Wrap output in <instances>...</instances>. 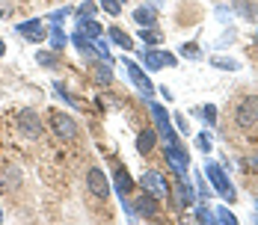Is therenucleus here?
<instances>
[{"instance_id":"nucleus-10","label":"nucleus","mask_w":258,"mask_h":225,"mask_svg":"<svg viewBox=\"0 0 258 225\" xmlns=\"http://www.w3.org/2000/svg\"><path fill=\"white\" fill-rule=\"evenodd\" d=\"M134 213H140V216H146V219H152V216H157V196H152V193H143L140 199L134 201V207H131Z\"/></svg>"},{"instance_id":"nucleus-15","label":"nucleus","mask_w":258,"mask_h":225,"mask_svg":"<svg viewBox=\"0 0 258 225\" xmlns=\"http://www.w3.org/2000/svg\"><path fill=\"white\" fill-rule=\"evenodd\" d=\"M157 145V136H155V130H143L140 136H137V151L140 154H152Z\"/></svg>"},{"instance_id":"nucleus-24","label":"nucleus","mask_w":258,"mask_h":225,"mask_svg":"<svg viewBox=\"0 0 258 225\" xmlns=\"http://www.w3.org/2000/svg\"><path fill=\"white\" fill-rule=\"evenodd\" d=\"M214 216H217V219H220L223 225H234V222H237V219H234V216L229 213V210H226V207H217V210H214Z\"/></svg>"},{"instance_id":"nucleus-11","label":"nucleus","mask_w":258,"mask_h":225,"mask_svg":"<svg viewBox=\"0 0 258 225\" xmlns=\"http://www.w3.org/2000/svg\"><path fill=\"white\" fill-rule=\"evenodd\" d=\"M125 68H128L131 80H134V83H137V86H140L146 95H152V89H155V86H152L149 74H143V71H140V65H137V62H131V59H125Z\"/></svg>"},{"instance_id":"nucleus-2","label":"nucleus","mask_w":258,"mask_h":225,"mask_svg":"<svg viewBox=\"0 0 258 225\" xmlns=\"http://www.w3.org/2000/svg\"><path fill=\"white\" fill-rule=\"evenodd\" d=\"M140 184H143V190H149V193H152V196H157V199H166V196H169V187H166L163 175H160V172H155V169H146V172H143V178H140Z\"/></svg>"},{"instance_id":"nucleus-30","label":"nucleus","mask_w":258,"mask_h":225,"mask_svg":"<svg viewBox=\"0 0 258 225\" xmlns=\"http://www.w3.org/2000/svg\"><path fill=\"white\" fill-rule=\"evenodd\" d=\"M18 175H21L18 169H9V172H6V187H15V184H18Z\"/></svg>"},{"instance_id":"nucleus-16","label":"nucleus","mask_w":258,"mask_h":225,"mask_svg":"<svg viewBox=\"0 0 258 225\" xmlns=\"http://www.w3.org/2000/svg\"><path fill=\"white\" fill-rule=\"evenodd\" d=\"M155 18H157V12L152 6H140V9L134 12V21L140 27H155Z\"/></svg>"},{"instance_id":"nucleus-29","label":"nucleus","mask_w":258,"mask_h":225,"mask_svg":"<svg viewBox=\"0 0 258 225\" xmlns=\"http://www.w3.org/2000/svg\"><path fill=\"white\" fill-rule=\"evenodd\" d=\"M92 12H95V3H92V0H86V3L80 6V18H89Z\"/></svg>"},{"instance_id":"nucleus-31","label":"nucleus","mask_w":258,"mask_h":225,"mask_svg":"<svg viewBox=\"0 0 258 225\" xmlns=\"http://www.w3.org/2000/svg\"><path fill=\"white\" fill-rule=\"evenodd\" d=\"M196 216H199L202 222H214V219H217V216H214V213H211L208 207H199V213H196Z\"/></svg>"},{"instance_id":"nucleus-21","label":"nucleus","mask_w":258,"mask_h":225,"mask_svg":"<svg viewBox=\"0 0 258 225\" xmlns=\"http://www.w3.org/2000/svg\"><path fill=\"white\" fill-rule=\"evenodd\" d=\"M211 65L226 68V71H234V68H237V62H234V59H226V56H211Z\"/></svg>"},{"instance_id":"nucleus-25","label":"nucleus","mask_w":258,"mask_h":225,"mask_svg":"<svg viewBox=\"0 0 258 225\" xmlns=\"http://www.w3.org/2000/svg\"><path fill=\"white\" fill-rule=\"evenodd\" d=\"M51 39H53V48H62V45H66V36H62L59 27H53L51 30Z\"/></svg>"},{"instance_id":"nucleus-19","label":"nucleus","mask_w":258,"mask_h":225,"mask_svg":"<svg viewBox=\"0 0 258 225\" xmlns=\"http://www.w3.org/2000/svg\"><path fill=\"white\" fill-rule=\"evenodd\" d=\"M131 187H134V184H131V178L119 169V172H116V193H119V196H128Z\"/></svg>"},{"instance_id":"nucleus-35","label":"nucleus","mask_w":258,"mask_h":225,"mask_svg":"<svg viewBox=\"0 0 258 225\" xmlns=\"http://www.w3.org/2000/svg\"><path fill=\"white\" fill-rule=\"evenodd\" d=\"M252 163H255V166H258V154H255V157H252Z\"/></svg>"},{"instance_id":"nucleus-22","label":"nucleus","mask_w":258,"mask_h":225,"mask_svg":"<svg viewBox=\"0 0 258 225\" xmlns=\"http://www.w3.org/2000/svg\"><path fill=\"white\" fill-rule=\"evenodd\" d=\"M140 39H143V42H149V45H157V42H160V33H157L155 27H146V30L140 33Z\"/></svg>"},{"instance_id":"nucleus-1","label":"nucleus","mask_w":258,"mask_h":225,"mask_svg":"<svg viewBox=\"0 0 258 225\" xmlns=\"http://www.w3.org/2000/svg\"><path fill=\"white\" fill-rule=\"evenodd\" d=\"M205 175H208V181L214 184V190H217L223 199H226V201H234V187H232V181H229V175H226V172H223L217 163H211V160H208V163H205Z\"/></svg>"},{"instance_id":"nucleus-5","label":"nucleus","mask_w":258,"mask_h":225,"mask_svg":"<svg viewBox=\"0 0 258 225\" xmlns=\"http://www.w3.org/2000/svg\"><path fill=\"white\" fill-rule=\"evenodd\" d=\"M234 119H237V125L240 127H255L258 125V98H246L243 101V104L237 107Z\"/></svg>"},{"instance_id":"nucleus-26","label":"nucleus","mask_w":258,"mask_h":225,"mask_svg":"<svg viewBox=\"0 0 258 225\" xmlns=\"http://www.w3.org/2000/svg\"><path fill=\"white\" fill-rule=\"evenodd\" d=\"M104 12H110V15H119V0H101Z\"/></svg>"},{"instance_id":"nucleus-37","label":"nucleus","mask_w":258,"mask_h":225,"mask_svg":"<svg viewBox=\"0 0 258 225\" xmlns=\"http://www.w3.org/2000/svg\"><path fill=\"white\" fill-rule=\"evenodd\" d=\"M119 3H125V0H119Z\"/></svg>"},{"instance_id":"nucleus-7","label":"nucleus","mask_w":258,"mask_h":225,"mask_svg":"<svg viewBox=\"0 0 258 225\" xmlns=\"http://www.w3.org/2000/svg\"><path fill=\"white\" fill-rule=\"evenodd\" d=\"M140 56H143L146 68H152V71H155V68H163V65H175V62H178L172 53H163V50H155V48H152V50H143Z\"/></svg>"},{"instance_id":"nucleus-3","label":"nucleus","mask_w":258,"mask_h":225,"mask_svg":"<svg viewBox=\"0 0 258 225\" xmlns=\"http://www.w3.org/2000/svg\"><path fill=\"white\" fill-rule=\"evenodd\" d=\"M18 133H21V136H27V139L42 136V119H39L33 110H24V113L18 116Z\"/></svg>"},{"instance_id":"nucleus-28","label":"nucleus","mask_w":258,"mask_h":225,"mask_svg":"<svg viewBox=\"0 0 258 225\" xmlns=\"http://www.w3.org/2000/svg\"><path fill=\"white\" fill-rule=\"evenodd\" d=\"M196 145L202 151H211V136H208V133H199V136H196Z\"/></svg>"},{"instance_id":"nucleus-12","label":"nucleus","mask_w":258,"mask_h":225,"mask_svg":"<svg viewBox=\"0 0 258 225\" xmlns=\"http://www.w3.org/2000/svg\"><path fill=\"white\" fill-rule=\"evenodd\" d=\"M42 30H45V24H42L39 18H33V21H24V24H18V33H21L24 39H30V42H39V39L45 36Z\"/></svg>"},{"instance_id":"nucleus-17","label":"nucleus","mask_w":258,"mask_h":225,"mask_svg":"<svg viewBox=\"0 0 258 225\" xmlns=\"http://www.w3.org/2000/svg\"><path fill=\"white\" fill-rule=\"evenodd\" d=\"M175 199H178V207H187L190 201H193V187L181 178V184L175 187Z\"/></svg>"},{"instance_id":"nucleus-6","label":"nucleus","mask_w":258,"mask_h":225,"mask_svg":"<svg viewBox=\"0 0 258 225\" xmlns=\"http://www.w3.org/2000/svg\"><path fill=\"white\" fill-rule=\"evenodd\" d=\"M86 187L95 199H107L110 196V187H107V178H104L101 169H89L86 172Z\"/></svg>"},{"instance_id":"nucleus-23","label":"nucleus","mask_w":258,"mask_h":225,"mask_svg":"<svg viewBox=\"0 0 258 225\" xmlns=\"http://www.w3.org/2000/svg\"><path fill=\"white\" fill-rule=\"evenodd\" d=\"M36 59H39V65H48V68H53V65H56V59H53L51 50H39V53H36Z\"/></svg>"},{"instance_id":"nucleus-32","label":"nucleus","mask_w":258,"mask_h":225,"mask_svg":"<svg viewBox=\"0 0 258 225\" xmlns=\"http://www.w3.org/2000/svg\"><path fill=\"white\" fill-rule=\"evenodd\" d=\"M175 125H178V130H181V133H190V127H187V119H184L181 113L175 116Z\"/></svg>"},{"instance_id":"nucleus-36","label":"nucleus","mask_w":258,"mask_h":225,"mask_svg":"<svg viewBox=\"0 0 258 225\" xmlns=\"http://www.w3.org/2000/svg\"><path fill=\"white\" fill-rule=\"evenodd\" d=\"M255 42H258V33H255Z\"/></svg>"},{"instance_id":"nucleus-9","label":"nucleus","mask_w":258,"mask_h":225,"mask_svg":"<svg viewBox=\"0 0 258 225\" xmlns=\"http://www.w3.org/2000/svg\"><path fill=\"white\" fill-rule=\"evenodd\" d=\"M152 116H155V122H157V127H160V133H163V139H166L169 145H175V130H172V125H169V116L163 113V107L155 104V101H152Z\"/></svg>"},{"instance_id":"nucleus-8","label":"nucleus","mask_w":258,"mask_h":225,"mask_svg":"<svg viewBox=\"0 0 258 225\" xmlns=\"http://www.w3.org/2000/svg\"><path fill=\"white\" fill-rule=\"evenodd\" d=\"M166 163L175 169V175L178 178H184L187 175V169H190V160H187L184 148H178V145H169V151H166Z\"/></svg>"},{"instance_id":"nucleus-14","label":"nucleus","mask_w":258,"mask_h":225,"mask_svg":"<svg viewBox=\"0 0 258 225\" xmlns=\"http://www.w3.org/2000/svg\"><path fill=\"white\" fill-rule=\"evenodd\" d=\"M92 77H95V83H101V86H110L113 83V68H110V62H95L92 65Z\"/></svg>"},{"instance_id":"nucleus-34","label":"nucleus","mask_w":258,"mask_h":225,"mask_svg":"<svg viewBox=\"0 0 258 225\" xmlns=\"http://www.w3.org/2000/svg\"><path fill=\"white\" fill-rule=\"evenodd\" d=\"M3 53H6V45H3V42H0V56H3Z\"/></svg>"},{"instance_id":"nucleus-4","label":"nucleus","mask_w":258,"mask_h":225,"mask_svg":"<svg viewBox=\"0 0 258 225\" xmlns=\"http://www.w3.org/2000/svg\"><path fill=\"white\" fill-rule=\"evenodd\" d=\"M51 125H53V133L59 136V139H75L78 136V125L72 122V116H66V113H51Z\"/></svg>"},{"instance_id":"nucleus-33","label":"nucleus","mask_w":258,"mask_h":225,"mask_svg":"<svg viewBox=\"0 0 258 225\" xmlns=\"http://www.w3.org/2000/svg\"><path fill=\"white\" fill-rule=\"evenodd\" d=\"M181 53H187V56L193 59V56H199V48H196V45H184V48H181Z\"/></svg>"},{"instance_id":"nucleus-20","label":"nucleus","mask_w":258,"mask_h":225,"mask_svg":"<svg viewBox=\"0 0 258 225\" xmlns=\"http://www.w3.org/2000/svg\"><path fill=\"white\" fill-rule=\"evenodd\" d=\"M234 12H240L243 18H255V12H252V3H249V0H234Z\"/></svg>"},{"instance_id":"nucleus-18","label":"nucleus","mask_w":258,"mask_h":225,"mask_svg":"<svg viewBox=\"0 0 258 225\" xmlns=\"http://www.w3.org/2000/svg\"><path fill=\"white\" fill-rule=\"evenodd\" d=\"M110 42H113V45H119V48H125V50H131V39L125 36V30H122V27H110Z\"/></svg>"},{"instance_id":"nucleus-13","label":"nucleus","mask_w":258,"mask_h":225,"mask_svg":"<svg viewBox=\"0 0 258 225\" xmlns=\"http://www.w3.org/2000/svg\"><path fill=\"white\" fill-rule=\"evenodd\" d=\"M78 36L98 39V36H101V24H98V21H92V18H78Z\"/></svg>"},{"instance_id":"nucleus-27","label":"nucleus","mask_w":258,"mask_h":225,"mask_svg":"<svg viewBox=\"0 0 258 225\" xmlns=\"http://www.w3.org/2000/svg\"><path fill=\"white\" fill-rule=\"evenodd\" d=\"M202 116H205L208 125H214V122H217V110H214V104H208L205 110H202Z\"/></svg>"}]
</instances>
